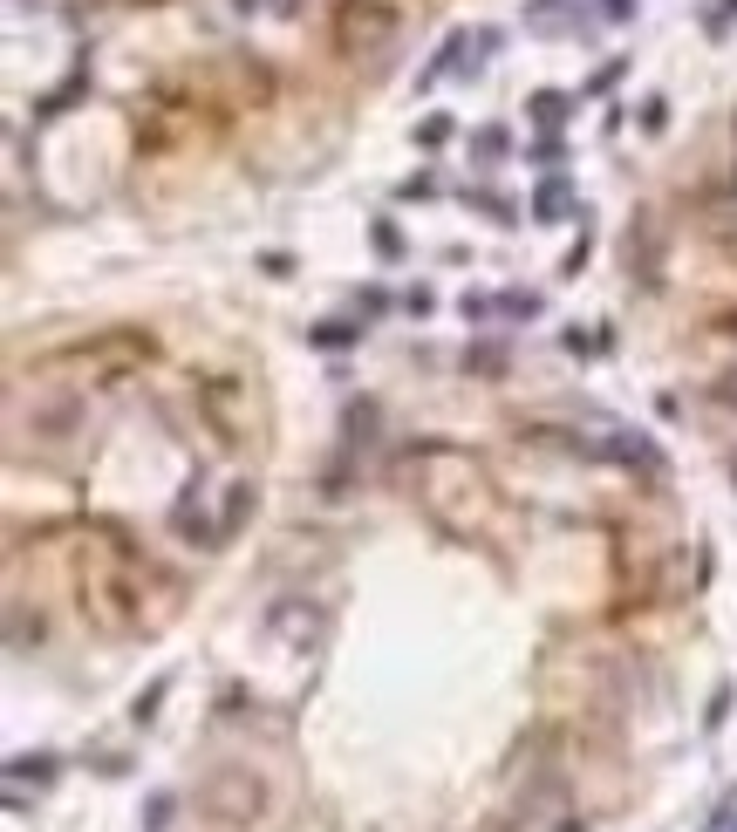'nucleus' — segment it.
Wrapping results in <instances>:
<instances>
[{"mask_svg": "<svg viewBox=\"0 0 737 832\" xmlns=\"http://www.w3.org/2000/svg\"><path fill=\"white\" fill-rule=\"evenodd\" d=\"M376 253H383V260H403V232L389 226V219H376Z\"/></svg>", "mask_w": 737, "mask_h": 832, "instance_id": "obj_14", "label": "nucleus"}, {"mask_svg": "<svg viewBox=\"0 0 737 832\" xmlns=\"http://www.w3.org/2000/svg\"><path fill=\"white\" fill-rule=\"evenodd\" d=\"M430 191H437V178H430V171H417V178H403V198H430Z\"/></svg>", "mask_w": 737, "mask_h": 832, "instance_id": "obj_17", "label": "nucleus"}, {"mask_svg": "<svg viewBox=\"0 0 737 832\" xmlns=\"http://www.w3.org/2000/svg\"><path fill=\"white\" fill-rule=\"evenodd\" d=\"M328 41H335V55L355 62V69H383L389 55H396V41H403V14H396L389 0H335Z\"/></svg>", "mask_w": 737, "mask_h": 832, "instance_id": "obj_1", "label": "nucleus"}, {"mask_svg": "<svg viewBox=\"0 0 737 832\" xmlns=\"http://www.w3.org/2000/svg\"><path fill=\"white\" fill-rule=\"evenodd\" d=\"M465 369H471V376H499V369H505V348H499V341H471V348H465Z\"/></svg>", "mask_w": 737, "mask_h": 832, "instance_id": "obj_8", "label": "nucleus"}, {"mask_svg": "<svg viewBox=\"0 0 737 832\" xmlns=\"http://www.w3.org/2000/svg\"><path fill=\"white\" fill-rule=\"evenodd\" d=\"M458 307H465V321H471V328H478V321H492V314H499V301H492V294H465V301H458Z\"/></svg>", "mask_w": 737, "mask_h": 832, "instance_id": "obj_15", "label": "nucleus"}, {"mask_svg": "<svg viewBox=\"0 0 737 832\" xmlns=\"http://www.w3.org/2000/svg\"><path fill=\"white\" fill-rule=\"evenodd\" d=\"M164 689H171V676H157L151 689H144V696L130 703V717H137V723H151V717H157V703H164Z\"/></svg>", "mask_w": 737, "mask_h": 832, "instance_id": "obj_11", "label": "nucleus"}, {"mask_svg": "<svg viewBox=\"0 0 737 832\" xmlns=\"http://www.w3.org/2000/svg\"><path fill=\"white\" fill-rule=\"evenodd\" d=\"M533 116H540V123H560V116H567V96H553V89L533 96Z\"/></svg>", "mask_w": 737, "mask_h": 832, "instance_id": "obj_16", "label": "nucleus"}, {"mask_svg": "<svg viewBox=\"0 0 737 832\" xmlns=\"http://www.w3.org/2000/svg\"><path fill=\"white\" fill-rule=\"evenodd\" d=\"M28 778H35V785H48V778H55V757H28V751H21V757H14V764H7V785H28Z\"/></svg>", "mask_w": 737, "mask_h": 832, "instance_id": "obj_6", "label": "nucleus"}, {"mask_svg": "<svg viewBox=\"0 0 737 832\" xmlns=\"http://www.w3.org/2000/svg\"><path fill=\"white\" fill-rule=\"evenodd\" d=\"M260 505V492H253V478H239V485H226V512H219V532L233 539L239 526H246V512Z\"/></svg>", "mask_w": 737, "mask_h": 832, "instance_id": "obj_5", "label": "nucleus"}, {"mask_svg": "<svg viewBox=\"0 0 737 832\" xmlns=\"http://www.w3.org/2000/svg\"><path fill=\"white\" fill-rule=\"evenodd\" d=\"M724 403H737V389H724Z\"/></svg>", "mask_w": 737, "mask_h": 832, "instance_id": "obj_20", "label": "nucleus"}, {"mask_svg": "<svg viewBox=\"0 0 737 832\" xmlns=\"http://www.w3.org/2000/svg\"><path fill=\"white\" fill-rule=\"evenodd\" d=\"M499 314H512V321H533V314H540V294H499Z\"/></svg>", "mask_w": 737, "mask_h": 832, "instance_id": "obj_13", "label": "nucleus"}, {"mask_svg": "<svg viewBox=\"0 0 737 832\" xmlns=\"http://www.w3.org/2000/svg\"><path fill=\"white\" fill-rule=\"evenodd\" d=\"M731 478H737V464H731Z\"/></svg>", "mask_w": 737, "mask_h": 832, "instance_id": "obj_21", "label": "nucleus"}, {"mask_svg": "<svg viewBox=\"0 0 737 832\" xmlns=\"http://www.w3.org/2000/svg\"><path fill=\"white\" fill-rule=\"evenodd\" d=\"M471 157H485V164H492V157H505V130H499V123H485V130L471 137Z\"/></svg>", "mask_w": 737, "mask_h": 832, "instance_id": "obj_10", "label": "nucleus"}, {"mask_svg": "<svg viewBox=\"0 0 737 832\" xmlns=\"http://www.w3.org/2000/svg\"><path fill=\"white\" fill-rule=\"evenodd\" d=\"M355 335H362V328H349V321H321V328H308L314 348H349Z\"/></svg>", "mask_w": 737, "mask_h": 832, "instance_id": "obj_9", "label": "nucleus"}, {"mask_svg": "<svg viewBox=\"0 0 737 832\" xmlns=\"http://www.w3.org/2000/svg\"><path fill=\"white\" fill-rule=\"evenodd\" d=\"M628 7H635V0H608V21H628Z\"/></svg>", "mask_w": 737, "mask_h": 832, "instance_id": "obj_19", "label": "nucleus"}, {"mask_svg": "<svg viewBox=\"0 0 737 832\" xmlns=\"http://www.w3.org/2000/svg\"><path fill=\"white\" fill-rule=\"evenodd\" d=\"M267 635H287V642H294V655H308V648L328 642V614H321V607H308L301 594H287V601L267 607Z\"/></svg>", "mask_w": 737, "mask_h": 832, "instance_id": "obj_4", "label": "nucleus"}, {"mask_svg": "<svg viewBox=\"0 0 737 832\" xmlns=\"http://www.w3.org/2000/svg\"><path fill=\"white\" fill-rule=\"evenodd\" d=\"M171 805H178L171 792H151V805H144V832H164V826H171Z\"/></svg>", "mask_w": 737, "mask_h": 832, "instance_id": "obj_12", "label": "nucleus"}, {"mask_svg": "<svg viewBox=\"0 0 737 832\" xmlns=\"http://www.w3.org/2000/svg\"><path fill=\"white\" fill-rule=\"evenodd\" d=\"M560 212H567V185H560V178H546V185L533 191V219H540V226H553Z\"/></svg>", "mask_w": 737, "mask_h": 832, "instance_id": "obj_7", "label": "nucleus"}, {"mask_svg": "<svg viewBox=\"0 0 737 832\" xmlns=\"http://www.w3.org/2000/svg\"><path fill=\"white\" fill-rule=\"evenodd\" d=\"M267 778L253 771V764H212L205 778H198V812L212 819V826H226V832H246V826H260L267 819Z\"/></svg>", "mask_w": 737, "mask_h": 832, "instance_id": "obj_2", "label": "nucleus"}, {"mask_svg": "<svg viewBox=\"0 0 737 832\" xmlns=\"http://www.w3.org/2000/svg\"><path fill=\"white\" fill-rule=\"evenodd\" d=\"M581 266H587V232L574 239V246H567V260H560V273H581Z\"/></svg>", "mask_w": 737, "mask_h": 832, "instance_id": "obj_18", "label": "nucleus"}, {"mask_svg": "<svg viewBox=\"0 0 737 832\" xmlns=\"http://www.w3.org/2000/svg\"><path fill=\"white\" fill-rule=\"evenodd\" d=\"M82 423H89V396H82V389H62V382H55V389H41L35 410H28V430H35V437H48V444L76 437Z\"/></svg>", "mask_w": 737, "mask_h": 832, "instance_id": "obj_3", "label": "nucleus"}]
</instances>
